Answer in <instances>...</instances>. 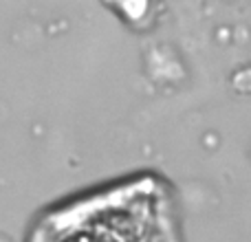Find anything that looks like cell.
I'll list each match as a JSON object with an SVG mask.
<instances>
[{
    "label": "cell",
    "mask_w": 251,
    "mask_h": 242,
    "mask_svg": "<svg viewBox=\"0 0 251 242\" xmlns=\"http://www.w3.org/2000/svg\"><path fill=\"white\" fill-rule=\"evenodd\" d=\"M113 209H88L79 214L71 225H60L49 242H122L117 231L110 227Z\"/></svg>",
    "instance_id": "obj_1"
}]
</instances>
